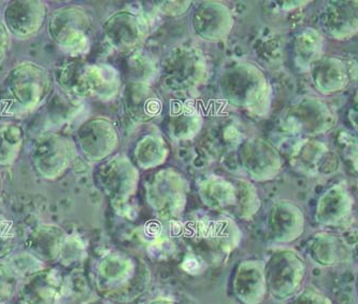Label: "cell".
Returning <instances> with one entry per match:
<instances>
[{"label":"cell","instance_id":"obj_1","mask_svg":"<svg viewBox=\"0 0 358 304\" xmlns=\"http://www.w3.org/2000/svg\"><path fill=\"white\" fill-rule=\"evenodd\" d=\"M57 82L64 93L78 102L84 99L110 101L121 90L117 68L109 64L68 62L57 71Z\"/></svg>","mask_w":358,"mask_h":304},{"label":"cell","instance_id":"obj_2","mask_svg":"<svg viewBox=\"0 0 358 304\" xmlns=\"http://www.w3.org/2000/svg\"><path fill=\"white\" fill-rule=\"evenodd\" d=\"M222 94L226 101L250 115L263 117L269 113L271 87L265 74L252 63H237L222 76Z\"/></svg>","mask_w":358,"mask_h":304},{"label":"cell","instance_id":"obj_3","mask_svg":"<svg viewBox=\"0 0 358 304\" xmlns=\"http://www.w3.org/2000/svg\"><path fill=\"white\" fill-rule=\"evenodd\" d=\"M97 284L108 297L129 301L139 297L149 288V268L145 262L129 256L111 254L100 262Z\"/></svg>","mask_w":358,"mask_h":304},{"label":"cell","instance_id":"obj_4","mask_svg":"<svg viewBox=\"0 0 358 304\" xmlns=\"http://www.w3.org/2000/svg\"><path fill=\"white\" fill-rule=\"evenodd\" d=\"M6 103L11 113H28L49 97L53 88L51 74L45 67L24 62L12 68L3 82Z\"/></svg>","mask_w":358,"mask_h":304},{"label":"cell","instance_id":"obj_5","mask_svg":"<svg viewBox=\"0 0 358 304\" xmlns=\"http://www.w3.org/2000/svg\"><path fill=\"white\" fill-rule=\"evenodd\" d=\"M306 263L297 251L281 248L264 263L266 288L273 299L284 301L296 295L306 277Z\"/></svg>","mask_w":358,"mask_h":304},{"label":"cell","instance_id":"obj_6","mask_svg":"<svg viewBox=\"0 0 358 304\" xmlns=\"http://www.w3.org/2000/svg\"><path fill=\"white\" fill-rule=\"evenodd\" d=\"M187 192L189 185L181 173L161 170L148 183V203L161 219H177L185 209Z\"/></svg>","mask_w":358,"mask_h":304},{"label":"cell","instance_id":"obj_7","mask_svg":"<svg viewBox=\"0 0 358 304\" xmlns=\"http://www.w3.org/2000/svg\"><path fill=\"white\" fill-rule=\"evenodd\" d=\"M75 157V143L66 136L53 132L38 136L31 147V161L36 171L49 181L63 176Z\"/></svg>","mask_w":358,"mask_h":304},{"label":"cell","instance_id":"obj_8","mask_svg":"<svg viewBox=\"0 0 358 304\" xmlns=\"http://www.w3.org/2000/svg\"><path fill=\"white\" fill-rule=\"evenodd\" d=\"M96 181L115 209L122 211L135 195L139 184V172L125 156H117L100 165Z\"/></svg>","mask_w":358,"mask_h":304},{"label":"cell","instance_id":"obj_9","mask_svg":"<svg viewBox=\"0 0 358 304\" xmlns=\"http://www.w3.org/2000/svg\"><path fill=\"white\" fill-rule=\"evenodd\" d=\"M163 69L165 80L180 91L197 89L209 75L205 57L194 48L173 50L164 60Z\"/></svg>","mask_w":358,"mask_h":304},{"label":"cell","instance_id":"obj_10","mask_svg":"<svg viewBox=\"0 0 358 304\" xmlns=\"http://www.w3.org/2000/svg\"><path fill=\"white\" fill-rule=\"evenodd\" d=\"M48 31L51 39L59 48L80 53L89 47L91 20L81 8H61L52 15Z\"/></svg>","mask_w":358,"mask_h":304},{"label":"cell","instance_id":"obj_11","mask_svg":"<svg viewBox=\"0 0 358 304\" xmlns=\"http://www.w3.org/2000/svg\"><path fill=\"white\" fill-rule=\"evenodd\" d=\"M335 122V115L324 102L301 97L286 110L283 123L292 133L317 136L333 129Z\"/></svg>","mask_w":358,"mask_h":304},{"label":"cell","instance_id":"obj_12","mask_svg":"<svg viewBox=\"0 0 358 304\" xmlns=\"http://www.w3.org/2000/svg\"><path fill=\"white\" fill-rule=\"evenodd\" d=\"M149 23L134 11H119L103 24L106 40L121 53L138 51L149 36Z\"/></svg>","mask_w":358,"mask_h":304},{"label":"cell","instance_id":"obj_13","mask_svg":"<svg viewBox=\"0 0 358 304\" xmlns=\"http://www.w3.org/2000/svg\"><path fill=\"white\" fill-rule=\"evenodd\" d=\"M78 147L85 159L100 162L108 159L119 147V133L110 120L94 118L82 124L76 134Z\"/></svg>","mask_w":358,"mask_h":304},{"label":"cell","instance_id":"obj_14","mask_svg":"<svg viewBox=\"0 0 358 304\" xmlns=\"http://www.w3.org/2000/svg\"><path fill=\"white\" fill-rule=\"evenodd\" d=\"M239 159L243 170L259 183L271 181L282 169L279 151L262 138H253L242 144Z\"/></svg>","mask_w":358,"mask_h":304},{"label":"cell","instance_id":"obj_15","mask_svg":"<svg viewBox=\"0 0 358 304\" xmlns=\"http://www.w3.org/2000/svg\"><path fill=\"white\" fill-rule=\"evenodd\" d=\"M289 161L294 170L311 177H325L339 169V159L336 152L326 144L305 139L292 150Z\"/></svg>","mask_w":358,"mask_h":304},{"label":"cell","instance_id":"obj_16","mask_svg":"<svg viewBox=\"0 0 358 304\" xmlns=\"http://www.w3.org/2000/svg\"><path fill=\"white\" fill-rule=\"evenodd\" d=\"M45 18L47 7L42 1L17 0L6 7L3 24L12 35L20 39H27L41 29Z\"/></svg>","mask_w":358,"mask_h":304},{"label":"cell","instance_id":"obj_17","mask_svg":"<svg viewBox=\"0 0 358 304\" xmlns=\"http://www.w3.org/2000/svg\"><path fill=\"white\" fill-rule=\"evenodd\" d=\"M267 227L271 241L280 244L292 243L305 232V214L293 202H278L272 205L268 213Z\"/></svg>","mask_w":358,"mask_h":304},{"label":"cell","instance_id":"obj_18","mask_svg":"<svg viewBox=\"0 0 358 304\" xmlns=\"http://www.w3.org/2000/svg\"><path fill=\"white\" fill-rule=\"evenodd\" d=\"M193 27L199 37L219 41L227 37L234 26V18L227 6L215 1L201 4L194 11Z\"/></svg>","mask_w":358,"mask_h":304},{"label":"cell","instance_id":"obj_19","mask_svg":"<svg viewBox=\"0 0 358 304\" xmlns=\"http://www.w3.org/2000/svg\"><path fill=\"white\" fill-rule=\"evenodd\" d=\"M353 209V197L347 186L339 184L326 190L320 197L315 218L320 225L325 227H341L351 218Z\"/></svg>","mask_w":358,"mask_h":304},{"label":"cell","instance_id":"obj_20","mask_svg":"<svg viewBox=\"0 0 358 304\" xmlns=\"http://www.w3.org/2000/svg\"><path fill=\"white\" fill-rule=\"evenodd\" d=\"M233 290L240 303L261 304L267 295L263 262L242 261L234 276Z\"/></svg>","mask_w":358,"mask_h":304},{"label":"cell","instance_id":"obj_21","mask_svg":"<svg viewBox=\"0 0 358 304\" xmlns=\"http://www.w3.org/2000/svg\"><path fill=\"white\" fill-rule=\"evenodd\" d=\"M310 69L314 85L324 95L343 91L351 83L349 64L340 57H321Z\"/></svg>","mask_w":358,"mask_h":304},{"label":"cell","instance_id":"obj_22","mask_svg":"<svg viewBox=\"0 0 358 304\" xmlns=\"http://www.w3.org/2000/svg\"><path fill=\"white\" fill-rule=\"evenodd\" d=\"M123 102L128 117L138 123L151 121L163 109L161 97L149 85L129 83L126 85Z\"/></svg>","mask_w":358,"mask_h":304},{"label":"cell","instance_id":"obj_23","mask_svg":"<svg viewBox=\"0 0 358 304\" xmlns=\"http://www.w3.org/2000/svg\"><path fill=\"white\" fill-rule=\"evenodd\" d=\"M324 31L336 39H348L357 32V4L333 1L322 18Z\"/></svg>","mask_w":358,"mask_h":304},{"label":"cell","instance_id":"obj_24","mask_svg":"<svg viewBox=\"0 0 358 304\" xmlns=\"http://www.w3.org/2000/svg\"><path fill=\"white\" fill-rule=\"evenodd\" d=\"M350 254L347 242L333 233L315 234L308 245L310 259L322 267L343 263L349 260Z\"/></svg>","mask_w":358,"mask_h":304},{"label":"cell","instance_id":"obj_25","mask_svg":"<svg viewBox=\"0 0 358 304\" xmlns=\"http://www.w3.org/2000/svg\"><path fill=\"white\" fill-rule=\"evenodd\" d=\"M203 118L196 106L187 102L171 104L168 130L177 141H189L203 129Z\"/></svg>","mask_w":358,"mask_h":304},{"label":"cell","instance_id":"obj_26","mask_svg":"<svg viewBox=\"0 0 358 304\" xmlns=\"http://www.w3.org/2000/svg\"><path fill=\"white\" fill-rule=\"evenodd\" d=\"M62 293L61 279L52 271L36 274L23 288V297L27 304H61Z\"/></svg>","mask_w":358,"mask_h":304},{"label":"cell","instance_id":"obj_27","mask_svg":"<svg viewBox=\"0 0 358 304\" xmlns=\"http://www.w3.org/2000/svg\"><path fill=\"white\" fill-rule=\"evenodd\" d=\"M198 195L203 205L212 211H229L236 203L235 185L219 176L203 179L198 186Z\"/></svg>","mask_w":358,"mask_h":304},{"label":"cell","instance_id":"obj_28","mask_svg":"<svg viewBox=\"0 0 358 304\" xmlns=\"http://www.w3.org/2000/svg\"><path fill=\"white\" fill-rule=\"evenodd\" d=\"M65 240V232L57 226H39L31 232L28 246L41 259L54 260L61 255Z\"/></svg>","mask_w":358,"mask_h":304},{"label":"cell","instance_id":"obj_29","mask_svg":"<svg viewBox=\"0 0 358 304\" xmlns=\"http://www.w3.org/2000/svg\"><path fill=\"white\" fill-rule=\"evenodd\" d=\"M205 237L215 251L231 254L241 241V231L231 218L222 217L206 227Z\"/></svg>","mask_w":358,"mask_h":304},{"label":"cell","instance_id":"obj_30","mask_svg":"<svg viewBox=\"0 0 358 304\" xmlns=\"http://www.w3.org/2000/svg\"><path fill=\"white\" fill-rule=\"evenodd\" d=\"M324 51V39L315 29H303L296 36L294 41L295 62L301 69H310L317 63Z\"/></svg>","mask_w":358,"mask_h":304},{"label":"cell","instance_id":"obj_31","mask_svg":"<svg viewBox=\"0 0 358 304\" xmlns=\"http://www.w3.org/2000/svg\"><path fill=\"white\" fill-rule=\"evenodd\" d=\"M168 153L167 143L161 136L151 134L142 138L136 146L135 159L141 169H155L165 163Z\"/></svg>","mask_w":358,"mask_h":304},{"label":"cell","instance_id":"obj_32","mask_svg":"<svg viewBox=\"0 0 358 304\" xmlns=\"http://www.w3.org/2000/svg\"><path fill=\"white\" fill-rule=\"evenodd\" d=\"M236 188V203L234 213L240 219L250 220L261 209L262 201L256 188L249 181L238 179Z\"/></svg>","mask_w":358,"mask_h":304},{"label":"cell","instance_id":"obj_33","mask_svg":"<svg viewBox=\"0 0 358 304\" xmlns=\"http://www.w3.org/2000/svg\"><path fill=\"white\" fill-rule=\"evenodd\" d=\"M23 146V131L19 125L0 127V167H9L17 161Z\"/></svg>","mask_w":358,"mask_h":304},{"label":"cell","instance_id":"obj_34","mask_svg":"<svg viewBox=\"0 0 358 304\" xmlns=\"http://www.w3.org/2000/svg\"><path fill=\"white\" fill-rule=\"evenodd\" d=\"M157 71L156 66L149 57L141 53H136L129 60V77L131 83L149 85L155 78Z\"/></svg>","mask_w":358,"mask_h":304},{"label":"cell","instance_id":"obj_35","mask_svg":"<svg viewBox=\"0 0 358 304\" xmlns=\"http://www.w3.org/2000/svg\"><path fill=\"white\" fill-rule=\"evenodd\" d=\"M289 304H333L324 293L315 288H305L292 299Z\"/></svg>","mask_w":358,"mask_h":304},{"label":"cell","instance_id":"obj_36","mask_svg":"<svg viewBox=\"0 0 358 304\" xmlns=\"http://www.w3.org/2000/svg\"><path fill=\"white\" fill-rule=\"evenodd\" d=\"M14 245V232L11 223L0 217V257L8 255Z\"/></svg>","mask_w":358,"mask_h":304},{"label":"cell","instance_id":"obj_37","mask_svg":"<svg viewBox=\"0 0 358 304\" xmlns=\"http://www.w3.org/2000/svg\"><path fill=\"white\" fill-rule=\"evenodd\" d=\"M15 288V277L5 265H0V301L7 299Z\"/></svg>","mask_w":358,"mask_h":304},{"label":"cell","instance_id":"obj_38","mask_svg":"<svg viewBox=\"0 0 358 304\" xmlns=\"http://www.w3.org/2000/svg\"><path fill=\"white\" fill-rule=\"evenodd\" d=\"M159 8L162 12L169 15H179L189 9V1H159Z\"/></svg>","mask_w":358,"mask_h":304},{"label":"cell","instance_id":"obj_39","mask_svg":"<svg viewBox=\"0 0 358 304\" xmlns=\"http://www.w3.org/2000/svg\"><path fill=\"white\" fill-rule=\"evenodd\" d=\"M10 33L6 29L3 22L0 21V62L5 59L10 49Z\"/></svg>","mask_w":358,"mask_h":304},{"label":"cell","instance_id":"obj_40","mask_svg":"<svg viewBox=\"0 0 358 304\" xmlns=\"http://www.w3.org/2000/svg\"><path fill=\"white\" fill-rule=\"evenodd\" d=\"M182 268H183L184 271L189 274L198 273L199 270L201 269L200 262L194 257L186 258L183 263H182Z\"/></svg>","mask_w":358,"mask_h":304},{"label":"cell","instance_id":"obj_41","mask_svg":"<svg viewBox=\"0 0 358 304\" xmlns=\"http://www.w3.org/2000/svg\"><path fill=\"white\" fill-rule=\"evenodd\" d=\"M150 304H179L173 300L165 299V298H161V299L154 300Z\"/></svg>","mask_w":358,"mask_h":304},{"label":"cell","instance_id":"obj_42","mask_svg":"<svg viewBox=\"0 0 358 304\" xmlns=\"http://www.w3.org/2000/svg\"><path fill=\"white\" fill-rule=\"evenodd\" d=\"M0 187H1V179H0Z\"/></svg>","mask_w":358,"mask_h":304}]
</instances>
